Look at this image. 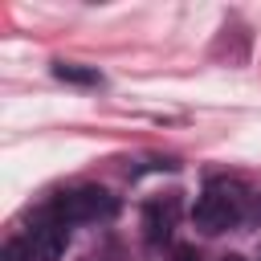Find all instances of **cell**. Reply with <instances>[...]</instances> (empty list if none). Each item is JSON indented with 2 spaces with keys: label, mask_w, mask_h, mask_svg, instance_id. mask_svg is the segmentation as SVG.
<instances>
[{
  "label": "cell",
  "mask_w": 261,
  "mask_h": 261,
  "mask_svg": "<svg viewBox=\"0 0 261 261\" xmlns=\"http://www.w3.org/2000/svg\"><path fill=\"white\" fill-rule=\"evenodd\" d=\"M257 261H261V253H257Z\"/></svg>",
  "instance_id": "9"
},
{
  "label": "cell",
  "mask_w": 261,
  "mask_h": 261,
  "mask_svg": "<svg viewBox=\"0 0 261 261\" xmlns=\"http://www.w3.org/2000/svg\"><path fill=\"white\" fill-rule=\"evenodd\" d=\"M249 200H253V196H249L237 179H208L204 192H200L196 204H192V224H196L200 232L216 237V232H224V228H232V224L245 220Z\"/></svg>",
  "instance_id": "1"
},
{
  "label": "cell",
  "mask_w": 261,
  "mask_h": 261,
  "mask_svg": "<svg viewBox=\"0 0 261 261\" xmlns=\"http://www.w3.org/2000/svg\"><path fill=\"white\" fill-rule=\"evenodd\" d=\"M175 220H179V200H175V196H155V200H147V204H143V237H147V245L171 241Z\"/></svg>",
  "instance_id": "4"
},
{
  "label": "cell",
  "mask_w": 261,
  "mask_h": 261,
  "mask_svg": "<svg viewBox=\"0 0 261 261\" xmlns=\"http://www.w3.org/2000/svg\"><path fill=\"white\" fill-rule=\"evenodd\" d=\"M224 261H249V257H241V253H228V257H224Z\"/></svg>",
  "instance_id": "8"
},
{
  "label": "cell",
  "mask_w": 261,
  "mask_h": 261,
  "mask_svg": "<svg viewBox=\"0 0 261 261\" xmlns=\"http://www.w3.org/2000/svg\"><path fill=\"white\" fill-rule=\"evenodd\" d=\"M175 261H200V253L188 249V245H179V249H175Z\"/></svg>",
  "instance_id": "7"
},
{
  "label": "cell",
  "mask_w": 261,
  "mask_h": 261,
  "mask_svg": "<svg viewBox=\"0 0 261 261\" xmlns=\"http://www.w3.org/2000/svg\"><path fill=\"white\" fill-rule=\"evenodd\" d=\"M49 212H53L61 224H98V220H114V216H118V200H114L106 188L86 184V188L61 192Z\"/></svg>",
  "instance_id": "2"
},
{
  "label": "cell",
  "mask_w": 261,
  "mask_h": 261,
  "mask_svg": "<svg viewBox=\"0 0 261 261\" xmlns=\"http://www.w3.org/2000/svg\"><path fill=\"white\" fill-rule=\"evenodd\" d=\"M53 77L73 82V86H102V73L90 69V65H77V61H57L53 65Z\"/></svg>",
  "instance_id": "5"
},
{
  "label": "cell",
  "mask_w": 261,
  "mask_h": 261,
  "mask_svg": "<svg viewBox=\"0 0 261 261\" xmlns=\"http://www.w3.org/2000/svg\"><path fill=\"white\" fill-rule=\"evenodd\" d=\"M0 261H33V253L24 249V241L16 237V241H8L4 249H0Z\"/></svg>",
  "instance_id": "6"
},
{
  "label": "cell",
  "mask_w": 261,
  "mask_h": 261,
  "mask_svg": "<svg viewBox=\"0 0 261 261\" xmlns=\"http://www.w3.org/2000/svg\"><path fill=\"white\" fill-rule=\"evenodd\" d=\"M20 241H24V249L33 253V261H57V257L65 253L69 232H65V224H61V220L49 212V216L33 220V224H29V232H24Z\"/></svg>",
  "instance_id": "3"
}]
</instances>
